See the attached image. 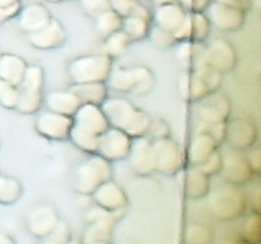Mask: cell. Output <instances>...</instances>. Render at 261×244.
<instances>
[{
  "instance_id": "6da1fadb",
  "label": "cell",
  "mask_w": 261,
  "mask_h": 244,
  "mask_svg": "<svg viewBox=\"0 0 261 244\" xmlns=\"http://www.w3.org/2000/svg\"><path fill=\"white\" fill-rule=\"evenodd\" d=\"M69 140L87 154H96L98 140L110 127L101 106L82 104L74 113Z\"/></svg>"
},
{
  "instance_id": "7a4b0ae2",
  "label": "cell",
  "mask_w": 261,
  "mask_h": 244,
  "mask_svg": "<svg viewBox=\"0 0 261 244\" xmlns=\"http://www.w3.org/2000/svg\"><path fill=\"white\" fill-rule=\"evenodd\" d=\"M101 108L110 126L121 130L132 139L148 134L150 119L148 112L122 97H107Z\"/></svg>"
},
{
  "instance_id": "3957f363",
  "label": "cell",
  "mask_w": 261,
  "mask_h": 244,
  "mask_svg": "<svg viewBox=\"0 0 261 244\" xmlns=\"http://www.w3.org/2000/svg\"><path fill=\"white\" fill-rule=\"evenodd\" d=\"M106 84L109 89L117 93L144 97L154 89L155 76L152 69L145 65H134L130 68L114 65Z\"/></svg>"
},
{
  "instance_id": "277c9868",
  "label": "cell",
  "mask_w": 261,
  "mask_h": 244,
  "mask_svg": "<svg viewBox=\"0 0 261 244\" xmlns=\"http://www.w3.org/2000/svg\"><path fill=\"white\" fill-rule=\"evenodd\" d=\"M109 179H112L111 163L98 154H89L74 168L73 187L81 195H92L98 186Z\"/></svg>"
},
{
  "instance_id": "5b68a950",
  "label": "cell",
  "mask_w": 261,
  "mask_h": 244,
  "mask_svg": "<svg viewBox=\"0 0 261 244\" xmlns=\"http://www.w3.org/2000/svg\"><path fill=\"white\" fill-rule=\"evenodd\" d=\"M112 66H114V58L106 53H88L69 61L66 71L71 83L74 84L92 83V81L106 83Z\"/></svg>"
},
{
  "instance_id": "8992f818",
  "label": "cell",
  "mask_w": 261,
  "mask_h": 244,
  "mask_svg": "<svg viewBox=\"0 0 261 244\" xmlns=\"http://www.w3.org/2000/svg\"><path fill=\"white\" fill-rule=\"evenodd\" d=\"M43 84L45 73L40 65H27L24 76L18 85L19 99L15 111L20 114H36L43 103Z\"/></svg>"
},
{
  "instance_id": "52a82bcc",
  "label": "cell",
  "mask_w": 261,
  "mask_h": 244,
  "mask_svg": "<svg viewBox=\"0 0 261 244\" xmlns=\"http://www.w3.org/2000/svg\"><path fill=\"white\" fill-rule=\"evenodd\" d=\"M211 215L219 221H233L241 218L247 208V200L239 187L228 186L217 190L209 196Z\"/></svg>"
},
{
  "instance_id": "ba28073f",
  "label": "cell",
  "mask_w": 261,
  "mask_h": 244,
  "mask_svg": "<svg viewBox=\"0 0 261 244\" xmlns=\"http://www.w3.org/2000/svg\"><path fill=\"white\" fill-rule=\"evenodd\" d=\"M154 154L155 173L175 177L182 168L186 167V155L182 147L172 137L152 140Z\"/></svg>"
},
{
  "instance_id": "9c48e42d",
  "label": "cell",
  "mask_w": 261,
  "mask_h": 244,
  "mask_svg": "<svg viewBox=\"0 0 261 244\" xmlns=\"http://www.w3.org/2000/svg\"><path fill=\"white\" fill-rule=\"evenodd\" d=\"M257 126L249 117H234L228 119L226 126V139L229 146L236 151L251 149L256 142Z\"/></svg>"
},
{
  "instance_id": "30bf717a",
  "label": "cell",
  "mask_w": 261,
  "mask_h": 244,
  "mask_svg": "<svg viewBox=\"0 0 261 244\" xmlns=\"http://www.w3.org/2000/svg\"><path fill=\"white\" fill-rule=\"evenodd\" d=\"M126 160L130 169L139 177H149L155 173L154 154H153L152 140L145 136L134 137L132 140Z\"/></svg>"
},
{
  "instance_id": "8fae6325",
  "label": "cell",
  "mask_w": 261,
  "mask_h": 244,
  "mask_svg": "<svg viewBox=\"0 0 261 244\" xmlns=\"http://www.w3.org/2000/svg\"><path fill=\"white\" fill-rule=\"evenodd\" d=\"M73 118L65 114L51 112L48 109L40 112L36 117L35 129L38 135L54 141L69 140Z\"/></svg>"
},
{
  "instance_id": "7c38bea8",
  "label": "cell",
  "mask_w": 261,
  "mask_h": 244,
  "mask_svg": "<svg viewBox=\"0 0 261 244\" xmlns=\"http://www.w3.org/2000/svg\"><path fill=\"white\" fill-rule=\"evenodd\" d=\"M132 140V137L124 131L110 126L99 137L96 154L109 160L110 163L125 160L129 154Z\"/></svg>"
},
{
  "instance_id": "4fadbf2b",
  "label": "cell",
  "mask_w": 261,
  "mask_h": 244,
  "mask_svg": "<svg viewBox=\"0 0 261 244\" xmlns=\"http://www.w3.org/2000/svg\"><path fill=\"white\" fill-rule=\"evenodd\" d=\"M60 220L58 210L51 203H38L31 208L25 218V226L32 236L37 239H46Z\"/></svg>"
},
{
  "instance_id": "5bb4252c",
  "label": "cell",
  "mask_w": 261,
  "mask_h": 244,
  "mask_svg": "<svg viewBox=\"0 0 261 244\" xmlns=\"http://www.w3.org/2000/svg\"><path fill=\"white\" fill-rule=\"evenodd\" d=\"M206 17L211 24L223 32H237L241 29L246 19V12L237 7L222 4L216 0H212L209 7L206 8Z\"/></svg>"
},
{
  "instance_id": "9a60e30c",
  "label": "cell",
  "mask_w": 261,
  "mask_h": 244,
  "mask_svg": "<svg viewBox=\"0 0 261 244\" xmlns=\"http://www.w3.org/2000/svg\"><path fill=\"white\" fill-rule=\"evenodd\" d=\"M175 177H177V183L184 196L190 200H201L211 193V177L201 172L199 167L189 165L182 168Z\"/></svg>"
},
{
  "instance_id": "2e32d148",
  "label": "cell",
  "mask_w": 261,
  "mask_h": 244,
  "mask_svg": "<svg viewBox=\"0 0 261 244\" xmlns=\"http://www.w3.org/2000/svg\"><path fill=\"white\" fill-rule=\"evenodd\" d=\"M199 103L198 113L201 122L206 125L227 122L231 117L232 104L228 97L221 92L208 94Z\"/></svg>"
},
{
  "instance_id": "e0dca14e",
  "label": "cell",
  "mask_w": 261,
  "mask_h": 244,
  "mask_svg": "<svg viewBox=\"0 0 261 244\" xmlns=\"http://www.w3.org/2000/svg\"><path fill=\"white\" fill-rule=\"evenodd\" d=\"M206 60L211 68L223 75L234 70L239 56L236 48L229 41L217 38L206 46Z\"/></svg>"
},
{
  "instance_id": "ac0fdd59",
  "label": "cell",
  "mask_w": 261,
  "mask_h": 244,
  "mask_svg": "<svg viewBox=\"0 0 261 244\" xmlns=\"http://www.w3.org/2000/svg\"><path fill=\"white\" fill-rule=\"evenodd\" d=\"M219 174L229 186L240 187L247 185L254 178L255 173L252 172L246 157L241 154V151L227 152L223 155V164Z\"/></svg>"
},
{
  "instance_id": "d6986e66",
  "label": "cell",
  "mask_w": 261,
  "mask_h": 244,
  "mask_svg": "<svg viewBox=\"0 0 261 244\" xmlns=\"http://www.w3.org/2000/svg\"><path fill=\"white\" fill-rule=\"evenodd\" d=\"M175 60L182 71H198L208 65L206 45L195 41L177 42Z\"/></svg>"
},
{
  "instance_id": "ffe728a7",
  "label": "cell",
  "mask_w": 261,
  "mask_h": 244,
  "mask_svg": "<svg viewBox=\"0 0 261 244\" xmlns=\"http://www.w3.org/2000/svg\"><path fill=\"white\" fill-rule=\"evenodd\" d=\"M212 24L204 12H188L181 27L173 33L177 42L195 41L205 42L211 36Z\"/></svg>"
},
{
  "instance_id": "44dd1931",
  "label": "cell",
  "mask_w": 261,
  "mask_h": 244,
  "mask_svg": "<svg viewBox=\"0 0 261 244\" xmlns=\"http://www.w3.org/2000/svg\"><path fill=\"white\" fill-rule=\"evenodd\" d=\"M27 38L30 45L37 48V50L48 51L61 47L66 42L68 33H66L63 23L53 18L40 30L27 35Z\"/></svg>"
},
{
  "instance_id": "7402d4cb",
  "label": "cell",
  "mask_w": 261,
  "mask_h": 244,
  "mask_svg": "<svg viewBox=\"0 0 261 244\" xmlns=\"http://www.w3.org/2000/svg\"><path fill=\"white\" fill-rule=\"evenodd\" d=\"M91 196L93 198L94 205L107 211H117L121 208H127L129 206V197L126 192L114 179H109L102 183L93 191Z\"/></svg>"
},
{
  "instance_id": "603a6c76",
  "label": "cell",
  "mask_w": 261,
  "mask_h": 244,
  "mask_svg": "<svg viewBox=\"0 0 261 244\" xmlns=\"http://www.w3.org/2000/svg\"><path fill=\"white\" fill-rule=\"evenodd\" d=\"M51 19L53 15L45 5L40 3H31L20 8L18 13V27L24 35H31L45 27Z\"/></svg>"
},
{
  "instance_id": "cb8c5ba5",
  "label": "cell",
  "mask_w": 261,
  "mask_h": 244,
  "mask_svg": "<svg viewBox=\"0 0 261 244\" xmlns=\"http://www.w3.org/2000/svg\"><path fill=\"white\" fill-rule=\"evenodd\" d=\"M221 145L213 139L209 132L196 131L195 135L191 137L190 144L186 150V163L193 167H199L203 164Z\"/></svg>"
},
{
  "instance_id": "d4e9b609",
  "label": "cell",
  "mask_w": 261,
  "mask_h": 244,
  "mask_svg": "<svg viewBox=\"0 0 261 244\" xmlns=\"http://www.w3.org/2000/svg\"><path fill=\"white\" fill-rule=\"evenodd\" d=\"M186 14L188 12L176 2L166 3L155 7V10L152 13V22L162 29L175 33L185 20Z\"/></svg>"
},
{
  "instance_id": "484cf974",
  "label": "cell",
  "mask_w": 261,
  "mask_h": 244,
  "mask_svg": "<svg viewBox=\"0 0 261 244\" xmlns=\"http://www.w3.org/2000/svg\"><path fill=\"white\" fill-rule=\"evenodd\" d=\"M178 96L188 103H198L209 93L198 71H182L177 80Z\"/></svg>"
},
{
  "instance_id": "4316f807",
  "label": "cell",
  "mask_w": 261,
  "mask_h": 244,
  "mask_svg": "<svg viewBox=\"0 0 261 244\" xmlns=\"http://www.w3.org/2000/svg\"><path fill=\"white\" fill-rule=\"evenodd\" d=\"M46 109L56 113L73 117L74 113L82 106V102L71 90H51L43 96V103Z\"/></svg>"
},
{
  "instance_id": "83f0119b",
  "label": "cell",
  "mask_w": 261,
  "mask_h": 244,
  "mask_svg": "<svg viewBox=\"0 0 261 244\" xmlns=\"http://www.w3.org/2000/svg\"><path fill=\"white\" fill-rule=\"evenodd\" d=\"M69 90L73 92L82 104H94L101 106L109 97V86L106 83L92 81V83H71Z\"/></svg>"
},
{
  "instance_id": "f1b7e54d",
  "label": "cell",
  "mask_w": 261,
  "mask_h": 244,
  "mask_svg": "<svg viewBox=\"0 0 261 244\" xmlns=\"http://www.w3.org/2000/svg\"><path fill=\"white\" fill-rule=\"evenodd\" d=\"M27 61L14 53L0 55V79L13 85H19L27 69Z\"/></svg>"
},
{
  "instance_id": "f546056e",
  "label": "cell",
  "mask_w": 261,
  "mask_h": 244,
  "mask_svg": "<svg viewBox=\"0 0 261 244\" xmlns=\"http://www.w3.org/2000/svg\"><path fill=\"white\" fill-rule=\"evenodd\" d=\"M150 23L152 22H149V20L130 14L126 17H122L121 30L126 33L132 42H139V41H144L148 37Z\"/></svg>"
},
{
  "instance_id": "4dcf8cb0",
  "label": "cell",
  "mask_w": 261,
  "mask_h": 244,
  "mask_svg": "<svg viewBox=\"0 0 261 244\" xmlns=\"http://www.w3.org/2000/svg\"><path fill=\"white\" fill-rule=\"evenodd\" d=\"M130 43H132V40L127 37V35L124 30L120 29L103 38L102 51L112 58L120 57L124 53H126Z\"/></svg>"
},
{
  "instance_id": "1f68e13d",
  "label": "cell",
  "mask_w": 261,
  "mask_h": 244,
  "mask_svg": "<svg viewBox=\"0 0 261 244\" xmlns=\"http://www.w3.org/2000/svg\"><path fill=\"white\" fill-rule=\"evenodd\" d=\"M23 193L22 183L19 179L10 175L0 174V203L13 205L20 198Z\"/></svg>"
},
{
  "instance_id": "d6a6232c",
  "label": "cell",
  "mask_w": 261,
  "mask_h": 244,
  "mask_svg": "<svg viewBox=\"0 0 261 244\" xmlns=\"http://www.w3.org/2000/svg\"><path fill=\"white\" fill-rule=\"evenodd\" d=\"M122 17L115 10L109 9L94 18V28L102 38L121 29Z\"/></svg>"
},
{
  "instance_id": "836d02e7",
  "label": "cell",
  "mask_w": 261,
  "mask_h": 244,
  "mask_svg": "<svg viewBox=\"0 0 261 244\" xmlns=\"http://www.w3.org/2000/svg\"><path fill=\"white\" fill-rule=\"evenodd\" d=\"M185 244H213L214 234L208 225L201 223H193L185 229Z\"/></svg>"
},
{
  "instance_id": "e575fe53",
  "label": "cell",
  "mask_w": 261,
  "mask_h": 244,
  "mask_svg": "<svg viewBox=\"0 0 261 244\" xmlns=\"http://www.w3.org/2000/svg\"><path fill=\"white\" fill-rule=\"evenodd\" d=\"M242 241L246 244L261 243V216L260 214L252 212L245 220L242 228Z\"/></svg>"
},
{
  "instance_id": "d590c367",
  "label": "cell",
  "mask_w": 261,
  "mask_h": 244,
  "mask_svg": "<svg viewBox=\"0 0 261 244\" xmlns=\"http://www.w3.org/2000/svg\"><path fill=\"white\" fill-rule=\"evenodd\" d=\"M150 42L158 48V50H168L177 45V40L175 38L173 33L168 32V30L162 29V28L157 27V25H150L149 32H148V37Z\"/></svg>"
},
{
  "instance_id": "8d00e7d4",
  "label": "cell",
  "mask_w": 261,
  "mask_h": 244,
  "mask_svg": "<svg viewBox=\"0 0 261 244\" xmlns=\"http://www.w3.org/2000/svg\"><path fill=\"white\" fill-rule=\"evenodd\" d=\"M18 99H19L18 86L0 79V106L7 109H15Z\"/></svg>"
},
{
  "instance_id": "74e56055",
  "label": "cell",
  "mask_w": 261,
  "mask_h": 244,
  "mask_svg": "<svg viewBox=\"0 0 261 244\" xmlns=\"http://www.w3.org/2000/svg\"><path fill=\"white\" fill-rule=\"evenodd\" d=\"M147 136L150 140H158L165 139V137L171 136V126L166 119L161 118V117H154L150 119L149 129H148Z\"/></svg>"
},
{
  "instance_id": "f35d334b",
  "label": "cell",
  "mask_w": 261,
  "mask_h": 244,
  "mask_svg": "<svg viewBox=\"0 0 261 244\" xmlns=\"http://www.w3.org/2000/svg\"><path fill=\"white\" fill-rule=\"evenodd\" d=\"M198 73L200 74L201 78H203L204 83H205L206 88H208L209 93H214V92H218L222 86V74L219 71L214 70L213 68H211L209 65H206L205 68L198 70Z\"/></svg>"
},
{
  "instance_id": "ab89813d",
  "label": "cell",
  "mask_w": 261,
  "mask_h": 244,
  "mask_svg": "<svg viewBox=\"0 0 261 244\" xmlns=\"http://www.w3.org/2000/svg\"><path fill=\"white\" fill-rule=\"evenodd\" d=\"M78 2L84 14L93 18V19L101 13L111 9L109 0H78Z\"/></svg>"
},
{
  "instance_id": "60d3db41",
  "label": "cell",
  "mask_w": 261,
  "mask_h": 244,
  "mask_svg": "<svg viewBox=\"0 0 261 244\" xmlns=\"http://www.w3.org/2000/svg\"><path fill=\"white\" fill-rule=\"evenodd\" d=\"M222 164H223V155L216 150L203 164L199 165V169L203 173H205L208 177H213V175H217L221 173Z\"/></svg>"
},
{
  "instance_id": "b9f144b4",
  "label": "cell",
  "mask_w": 261,
  "mask_h": 244,
  "mask_svg": "<svg viewBox=\"0 0 261 244\" xmlns=\"http://www.w3.org/2000/svg\"><path fill=\"white\" fill-rule=\"evenodd\" d=\"M71 238H73V233H71L70 226L60 219L47 239H51V240L56 241L59 244H65Z\"/></svg>"
},
{
  "instance_id": "7bdbcfd3",
  "label": "cell",
  "mask_w": 261,
  "mask_h": 244,
  "mask_svg": "<svg viewBox=\"0 0 261 244\" xmlns=\"http://www.w3.org/2000/svg\"><path fill=\"white\" fill-rule=\"evenodd\" d=\"M109 3L112 10H115L121 17H126L133 12L139 0H109Z\"/></svg>"
},
{
  "instance_id": "ee69618b",
  "label": "cell",
  "mask_w": 261,
  "mask_h": 244,
  "mask_svg": "<svg viewBox=\"0 0 261 244\" xmlns=\"http://www.w3.org/2000/svg\"><path fill=\"white\" fill-rule=\"evenodd\" d=\"M186 12H205L212 0H175Z\"/></svg>"
},
{
  "instance_id": "f6af8a7d",
  "label": "cell",
  "mask_w": 261,
  "mask_h": 244,
  "mask_svg": "<svg viewBox=\"0 0 261 244\" xmlns=\"http://www.w3.org/2000/svg\"><path fill=\"white\" fill-rule=\"evenodd\" d=\"M247 162H249L250 167H251L252 172L255 174H260L261 173V147H255L251 150L249 155L246 157Z\"/></svg>"
},
{
  "instance_id": "bcb514c9",
  "label": "cell",
  "mask_w": 261,
  "mask_h": 244,
  "mask_svg": "<svg viewBox=\"0 0 261 244\" xmlns=\"http://www.w3.org/2000/svg\"><path fill=\"white\" fill-rule=\"evenodd\" d=\"M251 208L252 212L261 214V188L256 187L251 196Z\"/></svg>"
},
{
  "instance_id": "7dc6e473",
  "label": "cell",
  "mask_w": 261,
  "mask_h": 244,
  "mask_svg": "<svg viewBox=\"0 0 261 244\" xmlns=\"http://www.w3.org/2000/svg\"><path fill=\"white\" fill-rule=\"evenodd\" d=\"M78 202L79 207L86 211L94 205L93 198H92L91 195H81V193H78Z\"/></svg>"
},
{
  "instance_id": "c3c4849f",
  "label": "cell",
  "mask_w": 261,
  "mask_h": 244,
  "mask_svg": "<svg viewBox=\"0 0 261 244\" xmlns=\"http://www.w3.org/2000/svg\"><path fill=\"white\" fill-rule=\"evenodd\" d=\"M0 244H17L14 239L9 235V234H5L0 231Z\"/></svg>"
},
{
  "instance_id": "681fc988",
  "label": "cell",
  "mask_w": 261,
  "mask_h": 244,
  "mask_svg": "<svg viewBox=\"0 0 261 244\" xmlns=\"http://www.w3.org/2000/svg\"><path fill=\"white\" fill-rule=\"evenodd\" d=\"M236 2L239 3V5L245 12H247L250 9V7H251V0H236Z\"/></svg>"
},
{
  "instance_id": "f907efd6",
  "label": "cell",
  "mask_w": 261,
  "mask_h": 244,
  "mask_svg": "<svg viewBox=\"0 0 261 244\" xmlns=\"http://www.w3.org/2000/svg\"><path fill=\"white\" fill-rule=\"evenodd\" d=\"M19 3V0H0V8H7Z\"/></svg>"
},
{
  "instance_id": "816d5d0a",
  "label": "cell",
  "mask_w": 261,
  "mask_h": 244,
  "mask_svg": "<svg viewBox=\"0 0 261 244\" xmlns=\"http://www.w3.org/2000/svg\"><path fill=\"white\" fill-rule=\"evenodd\" d=\"M221 244H246V243L240 240V239H226V240L222 241Z\"/></svg>"
},
{
  "instance_id": "f5cc1de1",
  "label": "cell",
  "mask_w": 261,
  "mask_h": 244,
  "mask_svg": "<svg viewBox=\"0 0 261 244\" xmlns=\"http://www.w3.org/2000/svg\"><path fill=\"white\" fill-rule=\"evenodd\" d=\"M150 2L153 3V4L157 7V5H161V4H166V3H171V2H175V0H150Z\"/></svg>"
},
{
  "instance_id": "db71d44e",
  "label": "cell",
  "mask_w": 261,
  "mask_h": 244,
  "mask_svg": "<svg viewBox=\"0 0 261 244\" xmlns=\"http://www.w3.org/2000/svg\"><path fill=\"white\" fill-rule=\"evenodd\" d=\"M65 244H83V243H82V239L74 238V236H73V238H71L69 241H66Z\"/></svg>"
},
{
  "instance_id": "11a10c76",
  "label": "cell",
  "mask_w": 261,
  "mask_h": 244,
  "mask_svg": "<svg viewBox=\"0 0 261 244\" xmlns=\"http://www.w3.org/2000/svg\"><path fill=\"white\" fill-rule=\"evenodd\" d=\"M43 240H45V241H43L42 244H59V243H56V241L51 240V239H47V238H46V239H43Z\"/></svg>"
},
{
  "instance_id": "9f6ffc18",
  "label": "cell",
  "mask_w": 261,
  "mask_h": 244,
  "mask_svg": "<svg viewBox=\"0 0 261 244\" xmlns=\"http://www.w3.org/2000/svg\"><path fill=\"white\" fill-rule=\"evenodd\" d=\"M89 244H114V243H110V241H94V243H89Z\"/></svg>"
},
{
  "instance_id": "6f0895ef",
  "label": "cell",
  "mask_w": 261,
  "mask_h": 244,
  "mask_svg": "<svg viewBox=\"0 0 261 244\" xmlns=\"http://www.w3.org/2000/svg\"><path fill=\"white\" fill-rule=\"evenodd\" d=\"M51 3H61V2H68V0H48Z\"/></svg>"
},
{
  "instance_id": "680465c9",
  "label": "cell",
  "mask_w": 261,
  "mask_h": 244,
  "mask_svg": "<svg viewBox=\"0 0 261 244\" xmlns=\"http://www.w3.org/2000/svg\"><path fill=\"white\" fill-rule=\"evenodd\" d=\"M120 244H135V243H134V241L127 240V241H122V243H120Z\"/></svg>"
}]
</instances>
